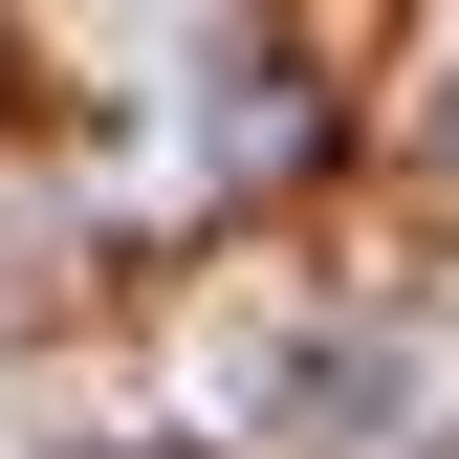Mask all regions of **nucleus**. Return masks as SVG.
I'll return each mask as SVG.
<instances>
[]
</instances>
